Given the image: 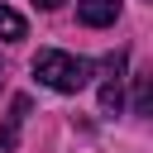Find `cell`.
I'll return each mask as SVG.
<instances>
[{
    "label": "cell",
    "mask_w": 153,
    "mask_h": 153,
    "mask_svg": "<svg viewBox=\"0 0 153 153\" xmlns=\"http://www.w3.org/2000/svg\"><path fill=\"white\" fill-rule=\"evenodd\" d=\"M24 115H29V96H14L10 120H5V134H0V143H5V148H14V143H19V124H24Z\"/></svg>",
    "instance_id": "obj_3"
},
{
    "label": "cell",
    "mask_w": 153,
    "mask_h": 153,
    "mask_svg": "<svg viewBox=\"0 0 153 153\" xmlns=\"http://www.w3.org/2000/svg\"><path fill=\"white\" fill-rule=\"evenodd\" d=\"M33 5H38V10H57L62 0H33Z\"/></svg>",
    "instance_id": "obj_6"
},
{
    "label": "cell",
    "mask_w": 153,
    "mask_h": 153,
    "mask_svg": "<svg viewBox=\"0 0 153 153\" xmlns=\"http://www.w3.org/2000/svg\"><path fill=\"white\" fill-rule=\"evenodd\" d=\"M24 33H29L24 14H14V10H10V5L0 0V38H5V43H14V38H24Z\"/></svg>",
    "instance_id": "obj_4"
},
{
    "label": "cell",
    "mask_w": 153,
    "mask_h": 153,
    "mask_svg": "<svg viewBox=\"0 0 153 153\" xmlns=\"http://www.w3.org/2000/svg\"><path fill=\"white\" fill-rule=\"evenodd\" d=\"M120 105H124V91H120V76H110V81L100 86V110H115V115H120Z\"/></svg>",
    "instance_id": "obj_5"
},
{
    "label": "cell",
    "mask_w": 153,
    "mask_h": 153,
    "mask_svg": "<svg viewBox=\"0 0 153 153\" xmlns=\"http://www.w3.org/2000/svg\"><path fill=\"white\" fill-rule=\"evenodd\" d=\"M33 76H38L43 86L62 91V96H76V91L91 81V62H86V57H72V53H62V48H43V53L33 57Z\"/></svg>",
    "instance_id": "obj_1"
},
{
    "label": "cell",
    "mask_w": 153,
    "mask_h": 153,
    "mask_svg": "<svg viewBox=\"0 0 153 153\" xmlns=\"http://www.w3.org/2000/svg\"><path fill=\"white\" fill-rule=\"evenodd\" d=\"M76 19L86 29H105L120 19V0H76Z\"/></svg>",
    "instance_id": "obj_2"
}]
</instances>
